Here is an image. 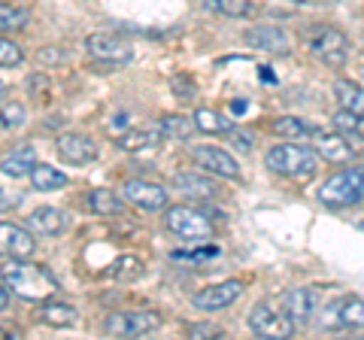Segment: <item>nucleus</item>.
<instances>
[{
    "instance_id": "f257e3e1",
    "label": "nucleus",
    "mask_w": 364,
    "mask_h": 340,
    "mask_svg": "<svg viewBox=\"0 0 364 340\" xmlns=\"http://www.w3.org/2000/svg\"><path fill=\"white\" fill-rule=\"evenodd\" d=\"M4 286L13 289V294L25 301H46L49 294L58 292V280L40 265H28L21 258H13L9 265H4Z\"/></svg>"
},
{
    "instance_id": "f03ea898",
    "label": "nucleus",
    "mask_w": 364,
    "mask_h": 340,
    "mask_svg": "<svg viewBox=\"0 0 364 340\" xmlns=\"http://www.w3.org/2000/svg\"><path fill=\"white\" fill-rule=\"evenodd\" d=\"M361 201H364V164L337 170V174L328 176L322 188H318V203H325V207H331V210L355 207Z\"/></svg>"
},
{
    "instance_id": "7ed1b4c3",
    "label": "nucleus",
    "mask_w": 364,
    "mask_h": 340,
    "mask_svg": "<svg viewBox=\"0 0 364 340\" xmlns=\"http://www.w3.org/2000/svg\"><path fill=\"white\" fill-rule=\"evenodd\" d=\"M264 164L273 170V174L310 179L318 167V155L313 149H306V146H298V143H279L264 155Z\"/></svg>"
},
{
    "instance_id": "20e7f679",
    "label": "nucleus",
    "mask_w": 364,
    "mask_h": 340,
    "mask_svg": "<svg viewBox=\"0 0 364 340\" xmlns=\"http://www.w3.org/2000/svg\"><path fill=\"white\" fill-rule=\"evenodd\" d=\"M246 322L255 331V337H264V340H289L294 334V322L279 298H267V301L255 304V307L249 310Z\"/></svg>"
},
{
    "instance_id": "39448f33",
    "label": "nucleus",
    "mask_w": 364,
    "mask_h": 340,
    "mask_svg": "<svg viewBox=\"0 0 364 340\" xmlns=\"http://www.w3.org/2000/svg\"><path fill=\"white\" fill-rule=\"evenodd\" d=\"M164 225L170 234L182 237V240H191V243H203L213 237V222L207 219V213H200L195 207H167V216Z\"/></svg>"
},
{
    "instance_id": "423d86ee",
    "label": "nucleus",
    "mask_w": 364,
    "mask_h": 340,
    "mask_svg": "<svg viewBox=\"0 0 364 340\" xmlns=\"http://www.w3.org/2000/svg\"><path fill=\"white\" fill-rule=\"evenodd\" d=\"M104 328L112 337H146L161 328V316L152 310H124V313L107 316Z\"/></svg>"
},
{
    "instance_id": "0eeeda50",
    "label": "nucleus",
    "mask_w": 364,
    "mask_h": 340,
    "mask_svg": "<svg viewBox=\"0 0 364 340\" xmlns=\"http://www.w3.org/2000/svg\"><path fill=\"white\" fill-rule=\"evenodd\" d=\"M306 46H310V52L322 64L343 67L346 52H349V40H346V33L337 28H316V31H310V37H306Z\"/></svg>"
},
{
    "instance_id": "6e6552de",
    "label": "nucleus",
    "mask_w": 364,
    "mask_h": 340,
    "mask_svg": "<svg viewBox=\"0 0 364 340\" xmlns=\"http://www.w3.org/2000/svg\"><path fill=\"white\" fill-rule=\"evenodd\" d=\"M85 49H88L91 58L100 61V64L122 67V64H131L134 61V46H128L122 37H116V33H109V31L91 33V37L85 40Z\"/></svg>"
},
{
    "instance_id": "1a4fd4ad",
    "label": "nucleus",
    "mask_w": 364,
    "mask_h": 340,
    "mask_svg": "<svg viewBox=\"0 0 364 340\" xmlns=\"http://www.w3.org/2000/svg\"><path fill=\"white\" fill-rule=\"evenodd\" d=\"M37 253V240L28 228L13 222H0V255L4 258H31Z\"/></svg>"
},
{
    "instance_id": "9d476101",
    "label": "nucleus",
    "mask_w": 364,
    "mask_h": 340,
    "mask_svg": "<svg viewBox=\"0 0 364 340\" xmlns=\"http://www.w3.org/2000/svg\"><path fill=\"white\" fill-rule=\"evenodd\" d=\"M55 149H58L61 161H67V164H88L97 158V143L91 137H85V134H76V131L58 134Z\"/></svg>"
},
{
    "instance_id": "9b49d317",
    "label": "nucleus",
    "mask_w": 364,
    "mask_h": 340,
    "mask_svg": "<svg viewBox=\"0 0 364 340\" xmlns=\"http://www.w3.org/2000/svg\"><path fill=\"white\" fill-rule=\"evenodd\" d=\"M310 137H313V152H316L318 158H325V161H331V164H346L349 158H352L349 137H343V134L313 128Z\"/></svg>"
},
{
    "instance_id": "f8f14e48",
    "label": "nucleus",
    "mask_w": 364,
    "mask_h": 340,
    "mask_svg": "<svg viewBox=\"0 0 364 340\" xmlns=\"http://www.w3.org/2000/svg\"><path fill=\"white\" fill-rule=\"evenodd\" d=\"M124 198H128L134 207H143V210H167V191L164 186L149 183V179H128L122 186Z\"/></svg>"
},
{
    "instance_id": "ddd939ff",
    "label": "nucleus",
    "mask_w": 364,
    "mask_h": 340,
    "mask_svg": "<svg viewBox=\"0 0 364 340\" xmlns=\"http://www.w3.org/2000/svg\"><path fill=\"white\" fill-rule=\"evenodd\" d=\"M243 294V282L240 280H228V282H215V286H207L203 292L195 294V307L198 310H222L231 307V304Z\"/></svg>"
},
{
    "instance_id": "4468645a",
    "label": "nucleus",
    "mask_w": 364,
    "mask_h": 340,
    "mask_svg": "<svg viewBox=\"0 0 364 340\" xmlns=\"http://www.w3.org/2000/svg\"><path fill=\"white\" fill-rule=\"evenodd\" d=\"M191 158H195V164L203 167L207 174H215V176H228V179H237L240 176V167L228 152L215 149V146H198V149H191Z\"/></svg>"
},
{
    "instance_id": "2eb2a0df",
    "label": "nucleus",
    "mask_w": 364,
    "mask_h": 340,
    "mask_svg": "<svg viewBox=\"0 0 364 340\" xmlns=\"http://www.w3.org/2000/svg\"><path fill=\"white\" fill-rule=\"evenodd\" d=\"M279 301H282V307H286V313L291 316L294 328L310 322L313 313H316V304H318V298H316L313 289H289Z\"/></svg>"
},
{
    "instance_id": "dca6fc26",
    "label": "nucleus",
    "mask_w": 364,
    "mask_h": 340,
    "mask_svg": "<svg viewBox=\"0 0 364 340\" xmlns=\"http://www.w3.org/2000/svg\"><path fill=\"white\" fill-rule=\"evenodd\" d=\"M246 43L255 46L261 52H273V55H286L289 52V33L282 28H273V25H258V28H249L246 31Z\"/></svg>"
},
{
    "instance_id": "f3484780",
    "label": "nucleus",
    "mask_w": 364,
    "mask_h": 340,
    "mask_svg": "<svg viewBox=\"0 0 364 340\" xmlns=\"http://www.w3.org/2000/svg\"><path fill=\"white\" fill-rule=\"evenodd\" d=\"M28 225L43 237H55L67 228V213L58 207H37L28 216Z\"/></svg>"
},
{
    "instance_id": "a211bd4d",
    "label": "nucleus",
    "mask_w": 364,
    "mask_h": 340,
    "mask_svg": "<svg viewBox=\"0 0 364 340\" xmlns=\"http://www.w3.org/2000/svg\"><path fill=\"white\" fill-rule=\"evenodd\" d=\"M173 188H179L182 195H188V198H200V201L219 195V186H215L207 174H176Z\"/></svg>"
},
{
    "instance_id": "6ab92c4d",
    "label": "nucleus",
    "mask_w": 364,
    "mask_h": 340,
    "mask_svg": "<svg viewBox=\"0 0 364 340\" xmlns=\"http://www.w3.org/2000/svg\"><path fill=\"white\" fill-rule=\"evenodd\" d=\"M33 164H37V149H33L31 143H21L18 149H13L9 155L0 158V170H4L6 176H13V179L28 176Z\"/></svg>"
},
{
    "instance_id": "aec40b11",
    "label": "nucleus",
    "mask_w": 364,
    "mask_h": 340,
    "mask_svg": "<svg viewBox=\"0 0 364 340\" xmlns=\"http://www.w3.org/2000/svg\"><path fill=\"white\" fill-rule=\"evenodd\" d=\"M40 319L52 328H70L79 322V313L73 304H64V301H43L40 307Z\"/></svg>"
},
{
    "instance_id": "412c9836",
    "label": "nucleus",
    "mask_w": 364,
    "mask_h": 340,
    "mask_svg": "<svg viewBox=\"0 0 364 340\" xmlns=\"http://www.w3.org/2000/svg\"><path fill=\"white\" fill-rule=\"evenodd\" d=\"M334 97L340 110H349V112H358V116H364V88L349 83V79H337L334 83Z\"/></svg>"
},
{
    "instance_id": "4be33fe9",
    "label": "nucleus",
    "mask_w": 364,
    "mask_h": 340,
    "mask_svg": "<svg viewBox=\"0 0 364 340\" xmlns=\"http://www.w3.org/2000/svg\"><path fill=\"white\" fill-rule=\"evenodd\" d=\"M158 131H161V137H167V140H188L198 128H195V119L179 116V112H167V116H161V122H158Z\"/></svg>"
},
{
    "instance_id": "5701e85b",
    "label": "nucleus",
    "mask_w": 364,
    "mask_h": 340,
    "mask_svg": "<svg viewBox=\"0 0 364 340\" xmlns=\"http://www.w3.org/2000/svg\"><path fill=\"white\" fill-rule=\"evenodd\" d=\"M28 176H31V183L37 191H58L67 186V176L52 164H33Z\"/></svg>"
},
{
    "instance_id": "b1692460",
    "label": "nucleus",
    "mask_w": 364,
    "mask_h": 340,
    "mask_svg": "<svg viewBox=\"0 0 364 340\" xmlns=\"http://www.w3.org/2000/svg\"><path fill=\"white\" fill-rule=\"evenodd\" d=\"M158 140H161V131L158 128H143V131H124L119 134V140L116 146L124 152H143V149H149V146H155Z\"/></svg>"
},
{
    "instance_id": "393cba45",
    "label": "nucleus",
    "mask_w": 364,
    "mask_h": 340,
    "mask_svg": "<svg viewBox=\"0 0 364 340\" xmlns=\"http://www.w3.org/2000/svg\"><path fill=\"white\" fill-rule=\"evenodd\" d=\"M88 207L91 213H97V216H119L122 213V198L116 195V191H109V188H95L88 195Z\"/></svg>"
},
{
    "instance_id": "a878e982",
    "label": "nucleus",
    "mask_w": 364,
    "mask_h": 340,
    "mask_svg": "<svg viewBox=\"0 0 364 340\" xmlns=\"http://www.w3.org/2000/svg\"><path fill=\"white\" fill-rule=\"evenodd\" d=\"M195 128L203 131V134H228V131L234 128V122L231 119H222L215 110L203 107V110L195 112Z\"/></svg>"
},
{
    "instance_id": "bb28decb",
    "label": "nucleus",
    "mask_w": 364,
    "mask_h": 340,
    "mask_svg": "<svg viewBox=\"0 0 364 340\" xmlns=\"http://www.w3.org/2000/svg\"><path fill=\"white\" fill-rule=\"evenodd\" d=\"M337 325L346 328H364V301L361 298H346L337 304Z\"/></svg>"
},
{
    "instance_id": "cd10ccee",
    "label": "nucleus",
    "mask_w": 364,
    "mask_h": 340,
    "mask_svg": "<svg viewBox=\"0 0 364 340\" xmlns=\"http://www.w3.org/2000/svg\"><path fill=\"white\" fill-rule=\"evenodd\" d=\"M31 21V13L21 6L13 4H0V33H9V31H25Z\"/></svg>"
},
{
    "instance_id": "c85d7f7f",
    "label": "nucleus",
    "mask_w": 364,
    "mask_h": 340,
    "mask_svg": "<svg viewBox=\"0 0 364 340\" xmlns=\"http://www.w3.org/2000/svg\"><path fill=\"white\" fill-rule=\"evenodd\" d=\"M210 13L219 16H231V18H243L252 13V0H200Z\"/></svg>"
},
{
    "instance_id": "c756f323",
    "label": "nucleus",
    "mask_w": 364,
    "mask_h": 340,
    "mask_svg": "<svg viewBox=\"0 0 364 340\" xmlns=\"http://www.w3.org/2000/svg\"><path fill=\"white\" fill-rule=\"evenodd\" d=\"M334 128L343 134V137H352V140H364V116L358 112H349V110H340L334 116Z\"/></svg>"
},
{
    "instance_id": "7c9ffc66",
    "label": "nucleus",
    "mask_w": 364,
    "mask_h": 340,
    "mask_svg": "<svg viewBox=\"0 0 364 340\" xmlns=\"http://www.w3.org/2000/svg\"><path fill=\"white\" fill-rule=\"evenodd\" d=\"M273 131L282 134V137H289V140H304V137H310L313 128L306 124L304 119H294V116H282L273 122Z\"/></svg>"
},
{
    "instance_id": "2f4dec72",
    "label": "nucleus",
    "mask_w": 364,
    "mask_h": 340,
    "mask_svg": "<svg viewBox=\"0 0 364 340\" xmlns=\"http://www.w3.org/2000/svg\"><path fill=\"white\" fill-rule=\"evenodd\" d=\"M112 277L122 280V282H131V280H140L143 277V262L136 255H122L116 265H112Z\"/></svg>"
},
{
    "instance_id": "473e14b6",
    "label": "nucleus",
    "mask_w": 364,
    "mask_h": 340,
    "mask_svg": "<svg viewBox=\"0 0 364 340\" xmlns=\"http://www.w3.org/2000/svg\"><path fill=\"white\" fill-rule=\"evenodd\" d=\"M25 122H28V110H25V104L13 100V104H4V107H0V128L16 131V128H21Z\"/></svg>"
},
{
    "instance_id": "72a5a7b5",
    "label": "nucleus",
    "mask_w": 364,
    "mask_h": 340,
    "mask_svg": "<svg viewBox=\"0 0 364 340\" xmlns=\"http://www.w3.org/2000/svg\"><path fill=\"white\" fill-rule=\"evenodd\" d=\"M21 58H25L21 46H16L13 40H6L4 33H0V67H18Z\"/></svg>"
},
{
    "instance_id": "f704fd0d",
    "label": "nucleus",
    "mask_w": 364,
    "mask_h": 340,
    "mask_svg": "<svg viewBox=\"0 0 364 340\" xmlns=\"http://www.w3.org/2000/svg\"><path fill=\"white\" fill-rule=\"evenodd\" d=\"M219 255V249L215 246H200V249H176L173 258L176 262H207V258Z\"/></svg>"
},
{
    "instance_id": "c9c22d12",
    "label": "nucleus",
    "mask_w": 364,
    "mask_h": 340,
    "mask_svg": "<svg viewBox=\"0 0 364 340\" xmlns=\"http://www.w3.org/2000/svg\"><path fill=\"white\" fill-rule=\"evenodd\" d=\"M170 85H173V95L179 100H191V97L198 95V88H195V83H191V76H173V79H170Z\"/></svg>"
},
{
    "instance_id": "e433bc0d",
    "label": "nucleus",
    "mask_w": 364,
    "mask_h": 340,
    "mask_svg": "<svg viewBox=\"0 0 364 340\" xmlns=\"http://www.w3.org/2000/svg\"><path fill=\"white\" fill-rule=\"evenodd\" d=\"M188 337H195V340H203V337H225V331L219 325H213V322H198V325H188Z\"/></svg>"
},
{
    "instance_id": "4c0bfd02",
    "label": "nucleus",
    "mask_w": 364,
    "mask_h": 340,
    "mask_svg": "<svg viewBox=\"0 0 364 340\" xmlns=\"http://www.w3.org/2000/svg\"><path fill=\"white\" fill-rule=\"evenodd\" d=\"M228 137H231V143H234L240 152H249V149H252V137H249V134H243V131H237V124H234L231 131H228Z\"/></svg>"
},
{
    "instance_id": "58836bf2",
    "label": "nucleus",
    "mask_w": 364,
    "mask_h": 340,
    "mask_svg": "<svg viewBox=\"0 0 364 340\" xmlns=\"http://www.w3.org/2000/svg\"><path fill=\"white\" fill-rule=\"evenodd\" d=\"M37 61L40 64H61V61H67V52L64 49H43V52H37Z\"/></svg>"
},
{
    "instance_id": "ea45409f",
    "label": "nucleus",
    "mask_w": 364,
    "mask_h": 340,
    "mask_svg": "<svg viewBox=\"0 0 364 340\" xmlns=\"http://www.w3.org/2000/svg\"><path fill=\"white\" fill-rule=\"evenodd\" d=\"M0 337H25V331H21L18 325H13V322H0Z\"/></svg>"
},
{
    "instance_id": "a19ab883",
    "label": "nucleus",
    "mask_w": 364,
    "mask_h": 340,
    "mask_svg": "<svg viewBox=\"0 0 364 340\" xmlns=\"http://www.w3.org/2000/svg\"><path fill=\"white\" fill-rule=\"evenodd\" d=\"M18 201H21V195H6V191L0 188V210H9V207H16Z\"/></svg>"
},
{
    "instance_id": "79ce46f5",
    "label": "nucleus",
    "mask_w": 364,
    "mask_h": 340,
    "mask_svg": "<svg viewBox=\"0 0 364 340\" xmlns=\"http://www.w3.org/2000/svg\"><path fill=\"white\" fill-rule=\"evenodd\" d=\"M112 124H116V128H124V124H131L128 112H116V119H112Z\"/></svg>"
},
{
    "instance_id": "37998d69",
    "label": "nucleus",
    "mask_w": 364,
    "mask_h": 340,
    "mask_svg": "<svg viewBox=\"0 0 364 340\" xmlns=\"http://www.w3.org/2000/svg\"><path fill=\"white\" fill-rule=\"evenodd\" d=\"M6 307H9V289L0 286V310H6Z\"/></svg>"
},
{
    "instance_id": "c03bdc74",
    "label": "nucleus",
    "mask_w": 364,
    "mask_h": 340,
    "mask_svg": "<svg viewBox=\"0 0 364 340\" xmlns=\"http://www.w3.org/2000/svg\"><path fill=\"white\" fill-rule=\"evenodd\" d=\"M246 110V100H234V112H243Z\"/></svg>"
},
{
    "instance_id": "a18cd8bd",
    "label": "nucleus",
    "mask_w": 364,
    "mask_h": 340,
    "mask_svg": "<svg viewBox=\"0 0 364 340\" xmlns=\"http://www.w3.org/2000/svg\"><path fill=\"white\" fill-rule=\"evenodd\" d=\"M4 95H6V85L0 83V104H4Z\"/></svg>"
},
{
    "instance_id": "49530a36",
    "label": "nucleus",
    "mask_w": 364,
    "mask_h": 340,
    "mask_svg": "<svg viewBox=\"0 0 364 340\" xmlns=\"http://www.w3.org/2000/svg\"><path fill=\"white\" fill-rule=\"evenodd\" d=\"M358 228H361V231H364V219H361V222H358Z\"/></svg>"
},
{
    "instance_id": "de8ad7c7",
    "label": "nucleus",
    "mask_w": 364,
    "mask_h": 340,
    "mask_svg": "<svg viewBox=\"0 0 364 340\" xmlns=\"http://www.w3.org/2000/svg\"><path fill=\"white\" fill-rule=\"evenodd\" d=\"M291 4H304V0H291Z\"/></svg>"
}]
</instances>
